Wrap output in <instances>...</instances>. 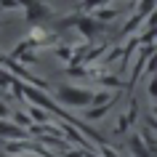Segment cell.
I'll return each instance as SVG.
<instances>
[{
    "mask_svg": "<svg viewBox=\"0 0 157 157\" xmlns=\"http://www.w3.org/2000/svg\"><path fill=\"white\" fill-rule=\"evenodd\" d=\"M59 99L69 101V104H88L91 101V93L88 91H77V88H59Z\"/></svg>",
    "mask_w": 157,
    "mask_h": 157,
    "instance_id": "1",
    "label": "cell"
},
{
    "mask_svg": "<svg viewBox=\"0 0 157 157\" xmlns=\"http://www.w3.org/2000/svg\"><path fill=\"white\" fill-rule=\"evenodd\" d=\"M149 93H152V96H157V80H152V83H149Z\"/></svg>",
    "mask_w": 157,
    "mask_h": 157,
    "instance_id": "2",
    "label": "cell"
}]
</instances>
